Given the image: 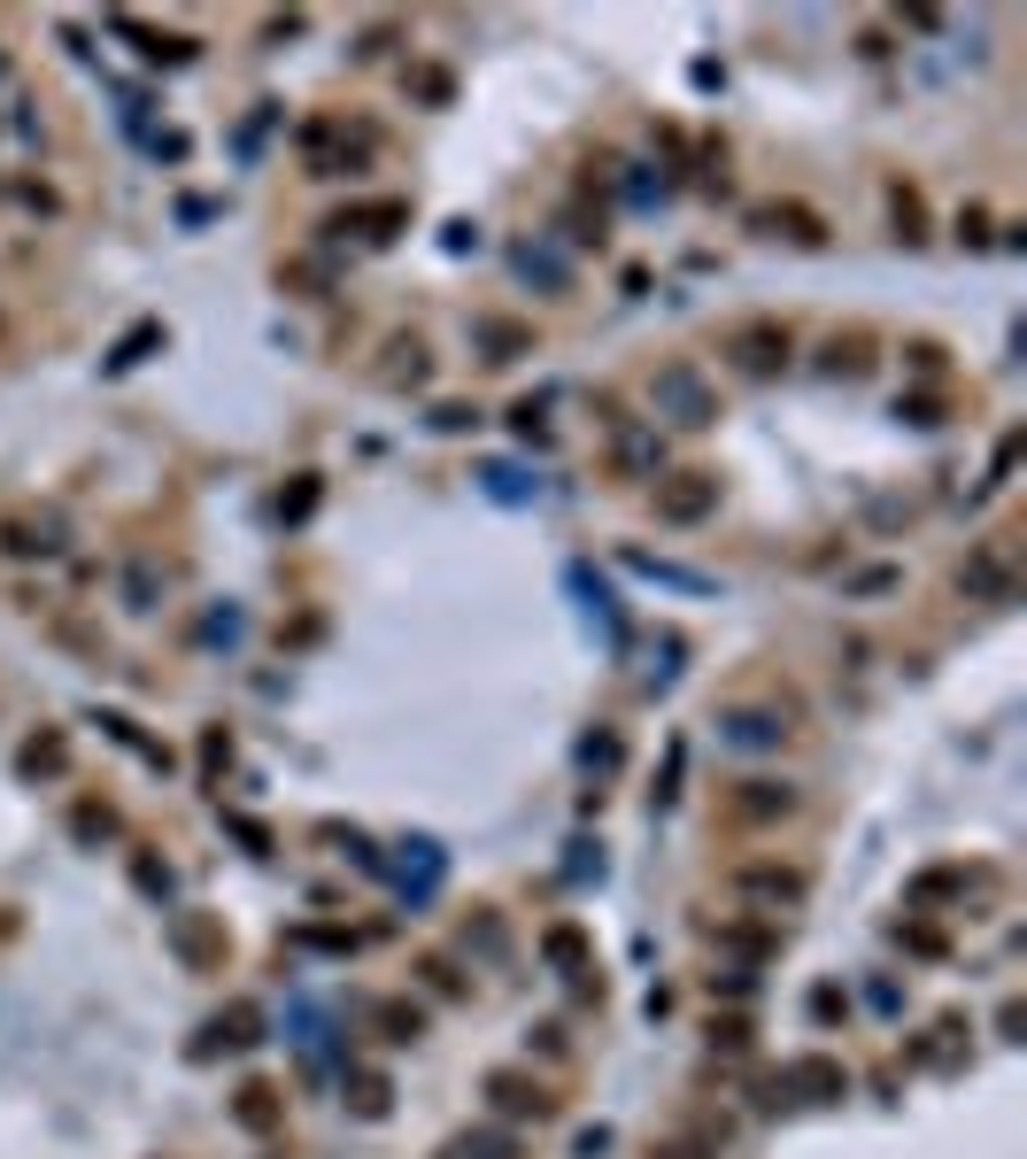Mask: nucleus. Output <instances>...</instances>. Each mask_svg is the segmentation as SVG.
<instances>
[{
  "mask_svg": "<svg viewBox=\"0 0 1027 1159\" xmlns=\"http://www.w3.org/2000/svg\"><path fill=\"white\" fill-rule=\"evenodd\" d=\"M657 402H673L681 426H703V418H711V394H703V379H695L687 363H673V371L657 379Z\"/></svg>",
  "mask_w": 1027,
  "mask_h": 1159,
  "instance_id": "nucleus-1",
  "label": "nucleus"
},
{
  "mask_svg": "<svg viewBox=\"0 0 1027 1159\" xmlns=\"http://www.w3.org/2000/svg\"><path fill=\"white\" fill-rule=\"evenodd\" d=\"M734 356H742L749 371H773V363L788 356V332H773V326H749V332H734Z\"/></svg>",
  "mask_w": 1027,
  "mask_h": 1159,
  "instance_id": "nucleus-2",
  "label": "nucleus"
},
{
  "mask_svg": "<svg viewBox=\"0 0 1027 1159\" xmlns=\"http://www.w3.org/2000/svg\"><path fill=\"white\" fill-rule=\"evenodd\" d=\"M703 510H711V480L681 472V488H665V518H703Z\"/></svg>",
  "mask_w": 1027,
  "mask_h": 1159,
  "instance_id": "nucleus-3",
  "label": "nucleus"
},
{
  "mask_svg": "<svg viewBox=\"0 0 1027 1159\" xmlns=\"http://www.w3.org/2000/svg\"><path fill=\"white\" fill-rule=\"evenodd\" d=\"M480 480H487V496H503V502L533 496V488H525V472H511V464H487V472H480Z\"/></svg>",
  "mask_w": 1027,
  "mask_h": 1159,
  "instance_id": "nucleus-4",
  "label": "nucleus"
},
{
  "mask_svg": "<svg viewBox=\"0 0 1027 1159\" xmlns=\"http://www.w3.org/2000/svg\"><path fill=\"white\" fill-rule=\"evenodd\" d=\"M788 727H773V719H757V711H734V742H781Z\"/></svg>",
  "mask_w": 1027,
  "mask_h": 1159,
  "instance_id": "nucleus-5",
  "label": "nucleus"
}]
</instances>
